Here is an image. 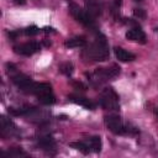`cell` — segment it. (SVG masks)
Masks as SVG:
<instances>
[{
	"label": "cell",
	"instance_id": "1",
	"mask_svg": "<svg viewBox=\"0 0 158 158\" xmlns=\"http://www.w3.org/2000/svg\"><path fill=\"white\" fill-rule=\"evenodd\" d=\"M83 54L90 60H95V62L106 60L109 58V47L105 36L99 33L95 37V41L84 51Z\"/></svg>",
	"mask_w": 158,
	"mask_h": 158
},
{
	"label": "cell",
	"instance_id": "2",
	"mask_svg": "<svg viewBox=\"0 0 158 158\" xmlns=\"http://www.w3.org/2000/svg\"><path fill=\"white\" fill-rule=\"evenodd\" d=\"M118 74H120V67L117 64H112L111 67H107V68H98L91 73L86 72L85 77L88 78L91 86L99 88Z\"/></svg>",
	"mask_w": 158,
	"mask_h": 158
},
{
	"label": "cell",
	"instance_id": "3",
	"mask_svg": "<svg viewBox=\"0 0 158 158\" xmlns=\"http://www.w3.org/2000/svg\"><path fill=\"white\" fill-rule=\"evenodd\" d=\"M104 122L106 127L115 135H136L138 132L137 127L125 123L120 116L117 115H107L104 117Z\"/></svg>",
	"mask_w": 158,
	"mask_h": 158
},
{
	"label": "cell",
	"instance_id": "4",
	"mask_svg": "<svg viewBox=\"0 0 158 158\" xmlns=\"http://www.w3.org/2000/svg\"><path fill=\"white\" fill-rule=\"evenodd\" d=\"M31 94L36 95L38 101L43 105H52L56 102V98L52 93V86L48 83H35Z\"/></svg>",
	"mask_w": 158,
	"mask_h": 158
},
{
	"label": "cell",
	"instance_id": "5",
	"mask_svg": "<svg viewBox=\"0 0 158 158\" xmlns=\"http://www.w3.org/2000/svg\"><path fill=\"white\" fill-rule=\"evenodd\" d=\"M68 5H69V12L70 15L80 23H83L84 26L89 27V28H93L95 26V20L94 17L86 11V10H83L79 5H77L73 0H68Z\"/></svg>",
	"mask_w": 158,
	"mask_h": 158
},
{
	"label": "cell",
	"instance_id": "6",
	"mask_svg": "<svg viewBox=\"0 0 158 158\" xmlns=\"http://www.w3.org/2000/svg\"><path fill=\"white\" fill-rule=\"evenodd\" d=\"M100 105L105 110L110 111H116L120 109V102H118V95L112 88H105L101 94H100Z\"/></svg>",
	"mask_w": 158,
	"mask_h": 158
},
{
	"label": "cell",
	"instance_id": "7",
	"mask_svg": "<svg viewBox=\"0 0 158 158\" xmlns=\"http://www.w3.org/2000/svg\"><path fill=\"white\" fill-rule=\"evenodd\" d=\"M11 80H12V83H14L17 88H20L22 91L31 94L32 88H33V85H35V81H32V79H31L30 77H27V75H25V74H22V73H17V72H16L15 74L11 75Z\"/></svg>",
	"mask_w": 158,
	"mask_h": 158
},
{
	"label": "cell",
	"instance_id": "8",
	"mask_svg": "<svg viewBox=\"0 0 158 158\" xmlns=\"http://www.w3.org/2000/svg\"><path fill=\"white\" fill-rule=\"evenodd\" d=\"M40 49H41V44L38 42H35V41L14 47V52L17 54H21V56H32L33 53L38 52Z\"/></svg>",
	"mask_w": 158,
	"mask_h": 158
},
{
	"label": "cell",
	"instance_id": "9",
	"mask_svg": "<svg viewBox=\"0 0 158 158\" xmlns=\"http://www.w3.org/2000/svg\"><path fill=\"white\" fill-rule=\"evenodd\" d=\"M38 147L48 153L56 152V141L52 135H44L38 138Z\"/></svg>",
	"mask_w": 158,
	"mask_h": 158
},
{
	"label": "cell",
	"instance_id": "10",
	"mask_svg": "<svg viewBox=\"0 0 158 158\" xmlns=\"http://www.w3.org/2000/svg\"><path fill=\"white\" fill-rule=\"evenodd\" d=\"M126 38L130 41H135V42H139V43H146V35L142 31V28L136 25L135 27L130 28L126 32Z\"/></svg>",
	"mask_w": 158,
	"mask_h": 158
},
{
	"label": "cell",
	"instance_id": "11",
	"mask_svg": "<svg viewBox=\"0 0 158 158\" xmlns=\"http://www.w3.org/2000/svg\"><path fill=\"white\" fill-rule=\"evenodd\" d=\"M16 128H15V125L7 120L5 116H1L0 118V135L2 138H6L9 136H12L15 133Z\"/></svg>",
	"mask_w": 158,
	"mask_h": 158
},
{
	"label": "cell",
	"instance_id": "12",
	"mask_svg": "<svg viewBox=\"0 0 158 158\" xmlns=\"http://www.w3.org/2000/svg\"><path fill=\"white\" fill-rule=\"evenodd\" d=\"M68 99H69L72 102H74V104H77V105H80V106H83V107H85V109H88V110H94L95 106H96L90 99H88V98H85V96H81V95L70 94V95H68Z\"/></svg>",
	"mask_w": 158,
	"mask_h": 158
},
{
	"label": "cell",
	"instance_id": "13",
	"mask_svg": "<svg viewBox=\"0 0 158 158\" xmlns=\"http://www.w3.org/2000/svg\"><path fill=\"white\" fill-rule=\"evenodd\" d=\"M86 11L95 19L101 15V4L99 0H84Z\"/></svg>",
	"mask_w": 158,
	"mask_h": 158
},
{
	"label": "cell",
	"instance_id": "14",
	"mask_svg": "<svg viewBox=\"0 0 158 158\" xmlns=\"http://www.w3.org/2000/svg\"><path fill=\"white\" fill-rule=\"evenodd\" d=\"M114 53L116 56V58L120 60V62H131L136 58V56L126 49H123L122 47H115L114 48Z\"/></svg>",
	"mask_w": 158,
	"mask_h": 158
},
{
	"label": "cell",
	"instance_id": "15",
	"mask_svg": "<svg viewBox=\"0 0 158 158\" xmlns=\"http://www.w3.org/2000/svg\"><path fill=\"white\" fill-rule=\"evenodd\" d=\"M86 44V40L84 36H75L73 38H69L64 42V46L67 48H77V47H84Z\"/></svg>",
	"mask_w": 158,
	"mask_h": 158
},
{
	"label": "cell",
	"instance_id": "16",
	"mask_svg": "<svg viewBox=\"0 0 158 158\" xmlns=\"http://www.w3.org/2000/svg\"><path fill=\"white\" fill-rule=\"evenodd\" d=\"M7 111L11 116H25V115H28V114L36 111V107H32V106H25V107H19V109L9 107Z\"/></svg>",
	"mask_w": 158,
	"mask_h": 158
},
{
	"label": "cell",
	"instance_id": "17",
	"mask_svg": "<svg viewBox=\"0 0 158 158\" xmlns=\"http://www.w3.org/2000/svg\"><path fill=\"white\" fill-rule=\"evenodd\" d=\"M86 143L89 144V148L91 152H95V153H99L101 151V138L99 136H93L90 137Z\"/></svg>",
	"mask_w": 158,
	"mask_h": 158
},
{
	"label": "cell",
	"instance_id": "18",
	"mask_svg": "<svg viewBox=\"0 0 158 158\" xmlns=\"http://www.w3.org/2000/svg\"><path fill=\"white\" fill-rule=\"evenodd\" d=\"M70 147H73V148H75V149L80 151V152H81V153H84V154H88L89 152H91V151H90V148H89V144L86 143V141L73 142V143H70Z\"/></svg>",
	"mask_w": 158,
	"mask_h": 158
},
{
	"label": "cell",
	"instance_id": "19",
	"mask_svg": "<svg viewBox=\"0 0 158 158\" xmlns=\"http://www.w3.org/2000/svg\"><path fill=\"white\" fill-rule=\"evenodd\" d=\"M73 70H74V67L70 62H65V63H62L59 65V72L67 77H70L73 74Z\"/></svg>",
	"mask_w": 158,
	"mask_h": 158
},
{
	"label": "cell",
	"instance_id": "20",
	"mask_svg": "<svg viewBox=\"0 0 158 158\" xmlns=\"http://www.w3.org/2000/svg\"><path fill=\"white\" fill-rule=\"evenodd\" d=\"M38 32H40V28H38L37 26H35V25L28 26V27H26V28L23 30V33L27 35V36H35V35H37Z\"/></svg>",
	"mask_w": 158,
	"mask_h": 158
},
{
	"label": "cell",
	"instance_id": "21",
	"mask_svg": "<svg viewBox=\"0 0 158 158\" xmlns=\"http://www.w3.org/2000/svg\"><path fill=\"white\" fill-rule=\"evenodd\" d=\"M133 15L138 19H146V11L143 9H135L133 10Z\"/></svg>",
	"mask_w": 158,
	"mask_h": 158
},
{
	"label": "cell",
	"instance_id": "22",
	"mask_svg": "<svg viewBox=\"0 0 158 158\" xmlns=\"http://www.w3.org/2000/svg\"><path fill=\"white\" fill-rule=\"evenodd\" d=\"M72 85L74 86V89L83 90V91H85V90L88 89V86H86V85H84L81 81H72Z\"/></svg>",
	"mask_w": 158,
	"mask_h": 158
},
{
	"label": "cell",
	"instance_id": "23",
	"mask_svg": "<svg viewBox=\"0 0 158 158\" xmlns=\"http://www.w3.org/2000/svg\"><path fill=\"white\" fill-rule=\"evenodd\" d=\"M20 31H11V32H9V37H10V40L11 41H15L19 36H20Z\"/></svg>",
	"mask_w": 158,
	"mask_h": 158
},
{
	"label": "cell",
	"instance_id": "24",
	"mask_svg": "<svg viewBox=\"0 0 158 158\" xmlns=\"http://www.w3.org/2000/svg\"><path fill=\"white\" fill-rule=\"evenodd\" d=\"M43 31H44L46 33H48V32H56V30H54L53 27H44Z\"/></svg>",
	"mask_w": 158,
	"mask_h": 158
},
{
	"label": "cell",
	"instance_id": "25",
	"mask_svg": "<svg viewBox=\"0 0 158 158\" xmlns=\"http://www.w3.org/2000/svg\"><path fill=\"white\" fill-rule=\"evenodd\" d=\"M15 1V4H17V5H23V4H26V0H14Z\"/></svg>",
	"mask_w": 158,
	"mask_h": 158
},
{
	"label": "cell",
	"instance_id": "26",
	"mask_svg": "<svg viewBox=\"0 0 158 158\" xmlns=\"http://www.w3.org/2000/svg\"><path fill=\"white\" fill-rule=\"evenodd\" d=\"M156 115H157V117H158V110H157V111H156Z\"/></svg>",
	"mask_w": 158,
	"mask_h": 158
},
{
	"label": "cell",
	"instance_id": "27",
	"mask_svg": "<svg viewBox=\"0 0 158 158\" xmlns=\"http://www.w3.org/2000/svg\"><path fill=\"white\" fill-rule=\"evenodd\" d=\"M135 1H142V0H135Z\"/></svg>",
	"mask_w": 158,
	"mask_h": 158
}]
</instances>
